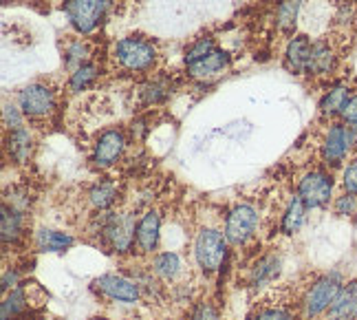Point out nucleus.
<instances>
[{
  "label": "nucleus",
  "instance_id": "1",
  "mask_svg": "<svg viewBox=\"0 0 357 320\" xmlns=\"http://www.w3.org/2000/svg\"><path fill=\"white\" fill-rule=\"evenodd\" d=\"M98 228L104 245L115 254H128L137 243V224L130 212L106 210L98 217Z\"/></svg>",
  "mask_w": 357,
  "mask_h": 320
},
{
  "label": "nucleus",
  "instance_id": "2",
  "mask_svg": "<svg viewBox=\"0 0 357 320\" xmlns=\"http://www.w3.org/2000/svg\"><path fill=\"white\" fill-rule=\"evenodd\" d=\"M227 236L221 230L205 228L199 232L197 243H195V256L199 268L205 274H214L221 270V266L227 259Z\"/></svg>",
  "mask_w": 357,
  "mask_h": 320
},
{
  "label": "nucleus",
  "instance_id": "3",
  "mask_svg": "<svg viewBox=\"0 0 357 320\" xmlns=\"http://www.w3.org/2000/svg\"><path fill=\"white\" fill-rule=\"evenodd\" d=\"M342 285H344V283H342V276L337 272L318 278V281L311 285V289L307 291L305 300H302V307H305V318L313 320V318L326 314V310L331 307V303L340 294Z\"/></svg>",
  "mask_w": 357,
  "mask_h": 320
},
{
  "label": "nucleus",
  "instance_id": "4",
  "mask_svg": "<svg viewBox=\"0 0 357 320\" xmlns=\"http://www.w3.org/2000/svg\"><path fill=\"white\" fill-rule=\"evenodd\" d=\"M115 55L123 68L128 71H148L150 66L155 64L157 58V49L153 43H148L144 38H123L121 43L115 47Z\"/></svg>",
  "mask_w": 357,
  "mask_h": 320
},
{
  "label": "nucleus",
  "instance_id": "5",
  "mask_svg": "<svg viewBox=\"0 0 357 320\" xmlns=\"http://www.w3.org/2000/svg\"><path fill=\"white\" fill-rule=\"evenodd\" d=\"M357 144V129L349 126V124H335L328 129L324 144H322V159L326 166H340L349 155V150Z\"/></svg>",
  "mask_w": 357,
  "mask_h": 320
},
{
  "label": "nucleus",
  "instance_id": "6",
  "mask_svg": "<svg viewBox=\"0 0 357 320\" xmlns=\"http://www.w3.org/2000/svg\"><path fill=\"white\" fill-rule=\"evenodd\" d=\"M298 197L307 203V208H324L333 197V177L324 170H311L300 179Z\"/></svg>",
  "mask_w": 357,
  "mask_h": 320
},
{
  "label": "nucleus",
  "instance_id": "7",
  "mask_svg": "<svg viewBox=\"0 0 357 320\" xmlns=\"http://www.w3.org/2000/svg\"><path fill=\"white\" fill-rule=\"evenodd\" d=\"M106 0H66L64 11L73 29L79 34H91L102 22Z\"/></svg>",
  "mask_w": 357,
  "mask_h": 320
},
{
  "label": "nucleus",
  "instance_id": "8",
  "mask_svg": "<svg viewBox=\"0 0 357 320\" xmlns=\"http://www.w3.org/2000/svg\"><path fill=\"white\" fill-rule=\"evenodd\" d=\"M93 287L98 289L102 296L111 298L115 303H126V305H135L142 296L139 283L121 274H102L100 278L93 281Z\"/></svg>",
  "mask_w": 357,
  "mask_h": 320
},
{
  "label": "nucleus",
  "instance_id": "9",
  "mask_svg": "<svg viewBox=\"0 0 357 320\" xmlns=\"http://www.w3.org/2000/svg\"><path fill=\"white\" fill-rule=\"evenodd\" d=\"M260 217L252 205H236L225 221V236L231 245H245L258 230Z\"/></svg>",
  "mask_w": 357,
  "mask_h": 320
},
{
  "label": "nucleus",
  "instance_id": "10",
  "mask_svg": "<svg viewBox=\"0 0 357 320\" xmlns=\"http://www.w3.org/2000/svg\"><path fill=\"white\" fill-rule=\"evenodd\" d=\"M18 106L29 117H47L56 108V93L45 85H29L20 91Z\"/></svg>",
  "mask_w": 357,
  "mask_h": 320
},
{
  "label": "nucleus",
  "instance_id": "11",
  "mask_svg": "<svg viewBox=\"0 0 357 320\" xmlns=\"http://www.w3.org/2000/svg\"><path fill=\"white\" fill-rule=\"evenodd\" d=\"M123 148H126V139H123L121 131H106L100 135L98 144H95V152H93V161L102 166V168H108L113 166L121 155Z\"/></svg>",
  "mask_w": 357,
  "mask_h": 320
},
{
  "label": "nucleus",
  "instance_id": "12",
  "mask_svg": "<svg viewBox=\"0 0 357 320\" xmlns=\"http://www.w3.org/2000/svg\"><path fill=\"white\" fill-rule=\"evenodd\" d=\"M324 316L326 320H357V281L342 285L340 294Z\"/></svg>",
  "mask_w": 357,
  "mask_h": 320
},
{
  "label": "nucleus",
  "instance_id": "13",
  "mask_svg": "<svg viewBox=\"0 0 357 320\" xmlns=\"http://www.w3.org/2000/svg\"><path fill=\"white\" fill-rule=\"evenodd\" d=\"M159 236H161V217L159 212L150 210L137 221V247L144 254H153L159 245Z\"/></svg>",
  "mask_w": 357,
  "mask_h": 320
},
{
  "label": "nucleus",
  "instance_id": "14",
  "mask_svg": "<svg viewBox=\"0 0 357 320\" xmlns=\"http://www.w3.org/2000/svg\"><path fill=\"white\" fill-rule=\"evenodd\" d=\"M313 53V43L307 36H296L284 53V66L291 73H307L309 71V60Z\"/></svg>",
  "mask_w": 357,
  "mask_h": 320
},
{
  "label": "nucleus",
  "instance_id": "15",
  "mask_svg": "<svg viewBox=\"0 0 357 320\" xmlns=\"http://www.w3.org/2000/svg\"><path fill=\"white\" fill-rule=\"evenodd\" d=\"M229 64V55L221 49H214L210 51L205 58L197 60V62H192L188 64V71L192 78H197V80H205V78H214L218 73H223L225 68Z\"/></svg>",
  "mask_w": 357,
  "mask_h": 320
},
{
  "label": "nucleus",
  "instance_id": "16",
  "mask_svg": "<svg viewBox=\"0 0 357 320\" xmlns=\"http://www.w3.org/2000/svg\"><path fill=\"white\" fill-rule=\"evenodd\" d=\"M7 152L16 163H26L33 152V137L26 129L9 131L7 135Z\"/></svg>",
  "mask_w": 357,
  "mask_h": 320
},
{
  "label": "nucleus",
  "instance_id": "17",
  "mask_svg": "<svg viewBox=\"0 0 357 320\" xmlns=\"http://www.w3.org/2000/svg\"><path fill=\"white\" fill-rule=\"evenodd\" d=\"M36 245L43 252H64L73 245V236H68L66 232L60 230H38L36 232Z\"/></svg>",
  "mask_w": 357,
  "mask_h": 320
},
{
  "label": "nucleus",
  "instance_id": "18",
  "mask_svg": "<svg viewBox=\"0 0 357 320\" xmlns=\"http://www.w3.org/2000/svg\"><path fill=\"white\" fill-rule=\"evenodd\" d=\"M22 228H24V212L16 210V208H11L9 203H3V243L9 245V243H16L22 234Z\"/></svg>",
  "mask_w": 357,
  "mask_h": 320
},
{
  "label": "nucleus",
  "instance_id": "19",
  "mask_svg": "<svg viewBox=\"0 0 357 320\" xmlns=\"http://www.w3.org/2000/svg\"><path fill=\"white\" fill-rule=\"evenodd\" d=\"M278 274H280V259L276 254H269V256H263L260 261H256V266L252 268L250 283H252V287H263V285L271 283Z\"/></svg>",
  "mask_w": 357,
  "mask_h": 320
},
{
  "label": "nucleus",
  "instance_id": "20",
  "mask_svg": "<svg viewBox=\"0 0 357 320\" xmlns=\"http://www.w3.org/2000/svg\"><path fill=\"white\" fill-rule=\"evenodd\" d=\"M333 66H335V53L331 51V47H328L326 43H315L307 73L324 75V73H331Z\"/></svg>",
  "mask_w": 357,
  "mask_h": 320
},
{
  "label": "nucleus",
  "instance_id": "21",
  "mask_svg": "<svg viewBox=\"0 0 357 320\" xmlns=\"http://www.w3.org/2000/svg\"><path fill=\"white\" fill-rule=\"evenodd\" d=\"M155 276H159L161 281H174V278L181 274V259L176 252H161L153 259V268Z\"/></svg>",
  "mask_w": 357,
  "mask_h": 320
},
{
  "label": "nucleus",
  "instance_id": "22",
  "mask_svg": "<svg viewBox=\"0 0 357 320\" xmlns=\"http://www.w3.org/2000/svg\"><path fill=\"white\" fill-rule=\"evenodd\" d=\"M117 186L113 182H102L98 186H93L91 192H89V201L91 205L95 208V210H100V212H106V210H111V208L115 205L117 201Z\"/></svg>",
  "mask_w": 357,
  "mask_h": 320
},
{
  "label": "nucleus",
  "instance_id": "23",
  "mask_svg": "<svg viewBox=\"0 0 357 320\" xmlns=\"http://www.w3.org/2000/svg\"><path fill=\"white\" fill-rule=\"evenodd\" d=\"M307 203L302 201L300 197H294L291 203L287 205V210L282 214V232L284 234H296L302 224H305V219H307Z\"/></svg>",
  "mask_w": 357,
  "mask_h": 320
},
{
  "label": "nucleus",
  "instance_id": "24",
  "mask_svg": "<svg viewBox=\"0 0 357 320\" xmlns=\"http://www.w3.org/2000/svg\"><path fill=\"white\" fill-rule=\"evenodd\" d=\"M26 310V296L22 287H13L7 291L3 303H0V320H13Z\"/></svg>",
  "mask_w": 357,
  "mask_h": 320
},
{
  "label": "nucleus",
  "instance_id": "25",
  "mask_svg": "<svg viewBox=\"0 0 357 320\" xmlns=\"http://www.w3.org/2000/svg\"><path fill=\"white\" fill-rule=\"evenodd\" d=\"M347 102H349V89L335 87L324 95V100L320 102V110L324 115H340L342 108L347 106Z\"/></svg>",
  "mask_w": 357,
  "mask_h": 320
},
{
  "label": "nucleus",
  "instance_id": "26",
  "mask_svg": "<svg viewBox=\"0 0 357 320\" xmlns=\"http://www.w3.org/2000/svg\"><path fill=\"white\" fill-rule=\"evenodd\" d=\"M95 78H98V66H95V64H82L79 68H75V71H73L71 80H68V89L75 91V93L84 91V89H89L93 85Z\"/></svg>",
  "mask_w": 357,
  "mask_h": 320
},
{
  "label": "nucleus",
  "instance_id": "27",
  "mask_svg": "<svg viewBox=\"0 0 357 320\" xmlns=\"http://www.w3.org/2000/svg\"><path fill=\"white\" fill-rule=\"evenodd\" d=\"M298 9H300V0H284L278 7V27L282 31H291L296 18H298Z\"/></svg>",
  "mask_w": 357,
  "mask_h": 320
},
{
  "label": "nucleus",
  "instance_id": "28",
  "mask_svg": "<svg viewBox=\"0 0 357 320\" xmlns=\"http://www.w3.org/2000/svg\"><path fill=\"white\" fill-rule=\"evenodd\" d=\"M170 89L166 85H161V82H153V85H146L142 89V97L146 104H157V102H163L168 97Z\"/></svg>",
  "mask_w": 357,
  "mask_h": 320
},
{
  "label": "nucleus",
  "instance_id": "29",
  "mask_svg": "<svg viewBox=\"0 0 357 320\" xmlns=\"http://www.w3.org/2000/svg\"><path fill=\"white\" fill-rule=\"evenodd\" d=\"M210 51H214V43H212V38H201L197 45H192L185 53V64H192V62H197L201 58H205Z\"/></svg>",
  "mask_w": 357,
  "mask_h": 320
},
{
  "label": "nucleus",
  "instance_id": "30",
  "mask_svg": "<svg viewBox=\"0 0 357 320\" xmlns=\"http://www.w3.org/2000/svg\"><path fill=\"white\" fill-rule=\"evenodd\" d=\"M333 210H335V214H340V217H353V214H357V194L344 192L342 197L335 199Z\"/></svg>",
  "mask_w": 357,
  "mask_h": 320
},
{
  "label": "nucleus",
  "instance_id": "31",
  "mask_svg": "<svg viewBox=\"0 0 357 320\" xmlns=\"http://www.w3.org/2000/svg\"><path fill=\"white\" fill-rule=\"evenodd\" d=\"M86 45H82V43H75V45H71L68 47V51H66V66L68 68H79L82 64H84V60H86Z\"/></svg>",
  "mask_w": 357,
  "mask_h": 320
},
{
  "label": "nucleus",
  "instance_id": "32",
  "mask_svg": "<svg viewBox=\"0 0 357 320\" xmlns=\"http://www.w3.org/2000/svg\"><path fill=\"white\" fill-rule=\"evenodd\" d=\"M252 320H296L294 312L284 310V307H271V310H260Z\"/></svg>",
  "mask_w": 357,
  "mask_h": 320
},
{
  "label": "nucleus",
  "instance_id": "33",
  "mask_svg": "<svg viewBox=\"0 0 357 320\" xmlns=\"http://www.w3.org/2000/svg\"><path fill=\"white\" fill-rule=\"evenodd\" d=\"M3 124L9 131L22 129V113H20V108L11 106V104H5V108H3Z\"/></svg>",
  "mask_w": 357,
  "mask_h": 320
},
{
  "label": "nucleus",
  "instance_id": "34",
  "mask_svg": "<svg viewBox=\"0 0 357 320\" xmlns=\"http://www.w3.org/2000/svg\"><path fill=\"white\" fill-rule=\"evenodd\" d=\"M190 320H221V316H218V312L212 303H199L197 307L192 310Z\"/></svg>",
  "mask_w": 357,
  "mask_h": 320
},
{
  "label": "nucleus",
  "instance_id": "35",
  "mask_svg": "<svg viewBox=\"0 0 357 320\" xmlns=\"http://www.w3.org/2000/svg\"><path fill=\"white\" fill-rule=\"evenodd\" d=\"M342 186H344V192L357 194V161L349 163L344 168V175H342Z\"/></svg>",
  "mask_w": 357,
  "mask_h": 320
},
{
  "label": "nucleus",
  "instance_id": "36",
  "mask_svg": "<svg viewBox=\"0 0 357 320\" xmlns=\"http://www.w3.org/2000/svg\"><path fill=\"white\" fill-rule=\"evenodd\" d=\"M342 119H344L349 126H353V129H357V95L355 97H349V102H347V106L342 108Z\"/></svg>",
  "mask_w": 357,
  "mask_h": 320
},
{
  "label": "nucleus",
  "instance_id": "37",
  "mask_svg": "<svg viewBox=\"0 0 357 320\" xmlns=\"http://www.w3.org/2000/svg\"><path fill=\"white\" fill-rule=\"evenodd\" d=\"M16 283H18V272H16V270H7L5 276H3V291H5V294L9 291V287H11V289H13V287H18Z\"/></svg>",
  "mask_w": 357,
  "mask_h": 320
},
{
  "label": "nucleus",
  "instance_id": "38",
  "mask_svg": "<svg viewBox=\"0 0 357 320\" xmlns=\"http://www.w3.org/2000/svg\"><path fill=\"white\" fill-rule=\"evenodd\" d=\"M91 320H108V318H91Z\"/></svg>",
  "mask_w": 357,
  "mask_h": 320
}]
</instances>
